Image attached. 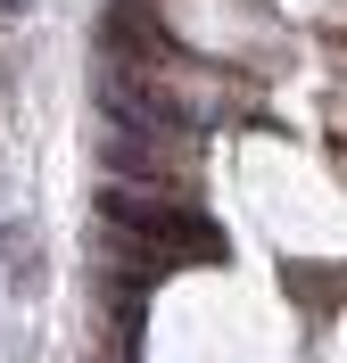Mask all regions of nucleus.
<instances>
[{
	"instance_id": "20e7f679",
	"label": "nucleus",
	"mask_w": 347,
	"mask_h": 363,
	"mask_svg": "<svg viewBox=\"0 0 347 363\" xmlns=\"http://www.w3.org/2000/svg\"><path fill=\"white\" fill-rule=\"evenodd\" d=\"M25 9H33V0H0V25H17V17H25Z\"/></svg>"
},
{
	"instance_id": "f257e3e1",
	"label": "nucleus",
	"mask_w": 347,
	"mask_h": 363,
	"mask_svg": "<svg viewBox=\"0 0 347 363\" xmlns=\"http://www.w3.org/2000/svg\"><path fill=\"white\" fill-rule=\"evenodd\" d=\"M99 223H124L141 248L158 256V272H174V264H215V256H224V231H215L190 199H174V190L108 182V190H99Z\"/></svg>"
},
{
	"instance_id": "7ed1b4c3",
	"label": "nucleus",
	"mask_w": 347,
	"mask_h": 363,
	"mask_svg": "<svg viewBox=\"0 0 347 363\" xmlns=\"http://www.w3.org/2000/svg\"><path fill=\"white\" fill-rule=\"evenodd\" d=\"M0 281H9V297L42 289V248L25 240V223H0Z\"/></svg>"
},
{
	"instance_id": "f03ea898",
	"label": "nucleus",
	"mask_w": 347,
	"mask_h": 363,
	"mask_svg": "<svg viewBox=\"0 0 347 363\" xmlns=\"http://www.w3.org/2000/svg\"><path fill=\"white\" fill-rule=\"evenodd\" d=\"M174 149H182V140L133 133V124H108V133H99V165H108V182H141V190H182Z\"/></svg>"
}]
</instances>
